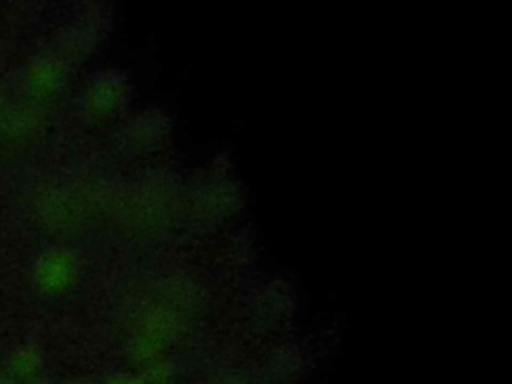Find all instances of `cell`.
I'll use <instances>...</instances> for the list:
<instances>
[{"label": "cell", "mask_w": 512, "mask_h": 384, "mask_svg": "<svg viewBox=\"0 0 512 384\" xmlns=\"http://www.w3.org/2000/svg\"><path fill=\"white\" fill-rule=\"evenodd\" d=\"M0 384H12L4 374H0Z\"/></svg>", "instance_id": "6da1fadb"}]
</instances>
